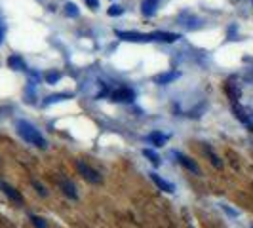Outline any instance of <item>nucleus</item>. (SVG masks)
Instances as JSON below:
<instances>
[{"mask_svg":"<svg viewBox=\"0 0 253 228\" xmlns=\"http://www.w3.org/2000/svg\"><path fill=\"white\" fill-rule=\"evenodd\" d=\"M15 127H17V133H19L27 143L35 145V147H38V149H46V147H48V141L40 135V131H38L33 124H29V122H25V120H19V122L15 124Z\"/></svg>","mask_w":253,"mask_h":228,"instance_id":"nucleus-1","label":"nucleus"},{"mask_svg":"<svg viewBox=\"0 0 253 228\" xmlns=\"http://www.w3.org/2000/svg\"><path fill=\"white\" fill-rule=\"evenodd\" d=\"M116 37L124 42H141V44H147V42H154L151 35H145V33H137V31H118Z\"/></svg>","mask_w":253,"mask_h":228,"instance_id":"nucleus-2","label":"nucleus"},{"mask_svg":"<svg viewBox=\"0 0 253 228\" xmlns=\"http://www.w3.org/2000/svg\"><path fill=\"white\" fill-rule=\"evenodd\" d=\"M76 169H78V173L86 179V181H89V183H93V185H99V183H101V175H99L91 165L84 164V162L78 160V162H76Z\"/></svg>","mask_w":253,"mask_h":228,"instance_id":"nucleus-3","label":"nucleus"},{"mask_svg":"<svg viewBox=\"0 0 253 228\" xmlns=\"http://www.w3.org/2000/svg\"><path fill=\"white\" fill-rule=\"evenodd\" d=\"M232 113H234V116L240 120L242 124H246V126L253 131V113L252 111L244 109V107H240V105H232Z\"/></svg>","mask_w":253,"mask_h":228,"instance_id":"nucleus-4","label":"nucleus"},{"mask_svg":"<svg viewBox=\"0 0 253 228\" xmlns=\"http://www.w3.org/2000/svg\"><path fill=\"white\" fill-rule=\"evenodd\" d=\"M111 99L116 103H131L135 99V91L131 88H118L113 91Z\"/></svg>","mask_w":253,"mask_h":228,"instance_id":"nucleus-5","label":"nucleus"},{"mask_svg":"<svg viewBox=\"0 0 253 228\" xmlns=\"http://www.w3.org/2000/svg\"><path fill=\"white\" fill-rule=\"evenodd\" d=\"M173 154L177 156L179 164H181V165H185V167H187L189 171H192L194 175H200V173H202V171H200V167L196 165V162H194V160H190L189 156H185V154H181V152H173Z\"/></svg>","mask_w":253,"mask_h":228,"instance_id":"nucleus-6","label":"nucleus"},{"mask_svg":"<svg viewBox=\"0 0 253 228\" xmlns=\"http://www.w3.org/2000/svg\"><path fill=\"white\" fill-rule=\"evenodd\" d=\"M0 189L4 190V194H6V196H8L10 200H12V202L19 203V205L23 203V198H21V194H19L17 190L13 189V187H10L8 183H4V181H0Z\"/></svg>","mask_w":253,"mask_h":228,"instance_id":"nucleus-7","label":"nucleus"},{"mask_svg":"<svg viewBox=\"0 0 253 228\" xmlns=\"http://www.w3.org/2000/svg\"><path fill=\"white\" fill-rule=\"evenodd\" d=\"M158 4H160V0H143V4H141V12L143 15H147V17H152L156 10H158Z\"/></svg>","mask_w":253,"mask_h":228,"instance_id":"nucleus-8","label":"nucleus"},{"mask_svg":"<svg viewBox=\"0 0 253 228\" xmlns=\"http://www.w3.org/2000/svg\"><path fill=\"white\" fill-rule=\"evenodd\" d=\"M152 38L154 40H158V42H175L179 40V35L175 33H166V31H156V33H152Z\"/></svg>","mask_w":253,"mask_h":228,"instance_id":"nucleus-9","label":"nucleus"},{"mask_svg":"<svg viewBox=\"0 0 253 228\" xmlns=\"http://www.w3.org/2000/svg\"><path fill=\"white\" fill-rule=\"evenodd\" d=\"M151 179L156 183V185H158V187H160V189L164 190V192H173V190H175V187H173L171 183H168V181L160 177L158 173H151Z\"/></svg>","mask_w":253,"mask_h":228,"instance_id":"nucleus-10","label":"nucleus"},{"mask_svg":"<svg viewBox=\"0 0 253 228\" xmlns=\"http://www.w3.org/2000/svg\"><path fill=\"white\" fill-rule=\"evenodd\" d=\"M59 187H61V190L65 192V196H69V198H73V200H75L76 189L71 181H67V179H59Z\"/></svg>","mask_w":253,"mask_h":228,"instance_id":"nucleus-11","label":"nucleus"},{"mask_svg":"<svg viewBox=\"0 0 253 228\" xmlns=\"http://www.w3.org/2000/svg\"><path fill=\"white\" fill-rule=\"evenodd\" d=\"M179 76L181 75H179L177 71H169V73H164V75H158L154 78V82H158V84H169V82L177 80Z\"/></svg>","mask_w":253,"mask_h":228,"instance_id":"nucleus-12","label":"nucleus"},{"mask_svg":"<svg viewBox=\"0 0 253 228\" xmlns=\"http://www.w3.org/2000/svg\"><path fill=\"white\" fill-rule=\"evenodd\" d=\"M8 67L13 69V71H27L25 61H23L19 55H10V59H8Z\"/></svg>","mask_w":253,"mask_h":228,"instance_id":"nucleus-13","label":"nucleus"},{"mask_svg":"<svg viewBox=\"0 0 253 228\" xmlns=\"http://www.w3.org/2000/svg\"><path fill=\"white\" fill-rule=\"evenodd\" d=\"M149 141H151L152 145L160 147V145H164L166 141H168V135H166V133H162V131H152L151 135H149Z\"/></svg>","mask_w":253,"mask_h":228,"instance_id":"nucleus-14","label":"nucleus"},{"mask_svg":"<svg viewBox=\"0 0 253 228\" xmlns=\"http://www.w3.org/2000/svg\"><path fill=\"white\" fill-rule=\"evenodd\" d=\"M71 97H73L71 93H57V95H50V97L44 101V105H51V103L63 101V99H71Z\"/></svg>","mask_w":253,"mask_h":228,"instance_id":"nucleus-15","label":"nucleus"},{"mask_svg":"<svg viewBox=\"0 0 253 228\" xmlns=\"http://www.w3.org/2000/svg\"><path fill=\"white\" fill-rule=\"evenodd\" d=\"M61 80V73L59 71H48L46 73V82L48 84H55V82H59Z\"/></svg>","mask_w":253,"mask_h":228,"instance_id":"nucleus-16","label":"nucleus"},{"mask_svg":"<svg viewBox=\"0 0 253 228\" xmlns=\"http://www.w3.org/2000/svg\"><path fill=\"white\" fill-rule=\"evenodd\" d=\"M143 154H145V156H147V158H149L154 165H160V158H158V154H156L154 151H151V149H145V151H143Z\"/></svg>","mask_w":253,"mask_h":228,"instance_id":"nucleus-17","label":"nucleus"},{"mask_svg":"<svg viewBox=\"0 0 253 228\" xmlns=\"http://www.w3.org/2000/svg\"><path fill=\"white\" fill-rule=\"evenodd\" d=\"M65 15L67 17H78V8L75 4H65Z\"/></svg>","mask_w":253,"mask_h":228,"instance_id":"nucleus-18","label":"nucleus"},{"mask_svg":"<svg viewBox=\"0 0 253 228\" xmlns=\"http://www.w3.org/2000/svg\"><path fill=\"white\" fill-rule=\"evenodd\" d=\"M31 223H33V225H35L37 228H48V225H46V221H44L42 217L33 215V217H31Z\"/></svg>","mask_w":253,"mask_h":228,"instance_id":"nucleus-19","label":"nucleus"},{"mask_svg":"<svg viewBox=\"0 0 253 228\" xmlns=\"http://www.w3.org/2000/svg\"><path fill=\"white\" fill-rule=\"evenodd\" d=\"M122 12H124V10H122V8H120V6H111V8H109V15H111V17H114V15H122Z\"/></svg>","mask_w":253,"mask_h":228,"instance_id":"nucleus-20","label":"nucleus"},{"mask_svg":"<svg viewBox=\"0 0 253 228\" xmlns=\"http://www.w3.org/2000/svg\"><path fill=\"white\" fill-rule=\"evenodd\" d=\"M33 185H35V189L38 190V194H42V196H46V194H48V192H46V189H44L42 185H38L37 181H33Z\"/></svg>","mask_w":253,"mask_h":228,"instance_id":"nucleus-21","label":"nucleus"},{"mask_svg":"<svg viewBox=\"0 0 253 228\" xmlns=\"http://www.w3.org/2000/svg\"><path fill=\"white\" fill-rule=\"evenodd\" d=\"M86 4H88L91 10H97V6H99V0H84Z\"/></svg>","mask_w":253,"mask_h":228,"instance_id":"nucleus-22","label":"nucleus"},{"mask_svg":"<svg viewBox=\"0 0 253 228\" xmlns=\"http://www.w3.org/2000/svg\"><path fill=\"white\" fill-rule=\"evenodd\" d=\"M2 40H4V23L0 21V44H2Z\"/></svg>","mask_w":253,"mask_h":228,"instance_id":"nucleus-23","label":"nucleus"}]
</instances>
